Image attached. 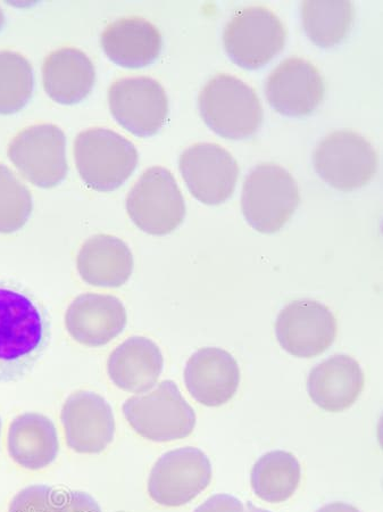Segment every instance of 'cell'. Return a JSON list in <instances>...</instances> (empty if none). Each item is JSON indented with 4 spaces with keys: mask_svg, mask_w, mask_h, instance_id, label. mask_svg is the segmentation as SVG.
Masks as SVG:
<instances>
[{
    "mask_svg": "<svg viewBox=\"0 0 383 512\" xmlns=\"http://www.w3.org/2000/svg\"><path fill=\"white\" fill-rule=\"evenodd\" d=\"M51 338V317L38 297L19 283L0 280V383L28 376Z\"/></svg>",
    "mask_w": 383,
    "mask_h": 512,
    "instance_id": "obj_1",
    "label": "cell"
},
{
    "mask_svg": "<svg viewBox=\"0 0 383 512\" xmlns=\"http://www.w3.org/2000/svg\"><path fill=\"white\" fill-rule=\"evenodd\" d=\"M206 125L223 138L253 137L263 122V107L255 90L230 74L221 73L204 86L198 97Z\"/></svg>",
    "mask_w": 383,
    "mask_h": 512,
    "instance_id": "obj_2",
    "label": "cell"
},
{
    "mask_svg": "<svg viewBox=\"0 0 383 512\" xmlns=\"http://www.w3.org/2000/svg\"><path fill=\"white\" fill-rule=\"evenodd\" d=\"M123 415L139 436L152 442H172L193 434L196 414L176 383L163 381L123 404Z\"/></svg>",
    "mask_w": 383,
    "mask_h": 512,
    "instance_id": "obj_3",
    "label": "cell"
},
{
    "mask_svg": "<svg viewBox=\"0 0 383 512\" xmlns=\"http://www.w3.org/2000/svg\"><path fill=\"white\" fill-rule=\"evenodd\" d=\"M299 203L296 180L281 165H257L245 180L241 210L247 224L258 233H278L294 217Z\"/></svg>",
    "mask_w": 383,
    "mask_h": 512,
    "instance_id": "obj_4",
    "label": "cell"
},
{
    "mask_svg": "<svg viewBox=\"0 0 383 512\" xmlns=\"http://www.w3.org/2000/svg\"><path fill=\"white\" fill-rule=\"evenodd\" d=\"M77 169L93 191H116L135 172L139 155L130 140L110 129L80 132L74 143Z\"/></svg>",
    "mask_w": 383,
    "mask_h": 512,
    "instance_id": "obj_5",
    "label": "cell"
},
{
    "mask_svg": "<svg viewBox=\"0 0 383 512\" xmlns=\"http://www.w3.org/2000/svg\"><path fill=\"white\" fill-rule=\"evenodd\" d=\"M133 224L144 233L165 236L178 229L186 218V203L176 178L162 167L146 170L127 197Z\"/></svg>",
    "mask_w": 383,
    "mask_h": 512,
    "instance_id": "obj_6",
    "label": "cell"
},
{
    "mask_svg": "<svg viewBox=\"0 0 383 512\" xmlns=\"http://www.w3.org/2000/svg\"><path fill=\"white\" fill-rule=\"evenodd\" d=\"M287 30L277 14L263 6L244 8L232 16L223 32V45L233 63L257 70L285 47Z\"/></svg>",
    "mask_w": 383,
    "mask_h": 512,
    "instance_id": "obj_7",
    "label": "cell"
},
{
    "mask_svg": "<svg viewBox=\"0 0 383 512\" xmlns=\"http://www.w3.org/2000/svg\"><path fill=\"white\" fill-rule=\"evenodd\" d=\"M313 162L318 175L341 192L368 185L378 170V154L373 145L352 130L335 131L323 138Z\"/></svg>",
    "mask_w": 383,
    "mask_h": 512,
    "instance_id": "obj_8",
    "label": "cell"
},
{
    "mask_svg": "<svg viewBox=\"0 0 383 512\" xmlns=\"http://www.w3.org/2000/svg\"><path fill=\"white\" fill-rule=\"evenodd\" d=\"M210 458L197 448L186 447L163 454L148 478V494L162 507L187 505L212 482Z\"/></svg>",
    "mask_w": 383,
    "mask_h": 512,
    "instance_id": "obj_9",
    "label": "cell"
},
{
    "mask_svg": "<svg viewBox=\"0 0 383 512\" xmlns=\"http://www.w3.org/2000/svg\"><path fill=\"white\" fill-rule=\"evenodd\" d=\"M8 158L23 178L40 188H54L68 176L66 137L61 128L41 123L23 129L8 146Z\"/></svg>",
    "mask_w": 383,
    "mask_h": 512,
    "instance_id": "obj_10",
    "label": "cell"
},
{
    "mask_svg": "<svg viewBox=\"0 0 383 512\" xmlns=\"http://www.w3.org/2000/svg\"><path fill=\"white\" fill-rule=\"evenodd\" d=\"M108 104L119 125L137 137L156 135L168 120V95L160 82L152 78L115 81L108 90Z\"/></svg>",
    "mask_w": 383,
    "mask_h": 512,
    "instance_id": "obj_11",
    "label": "cell"
},
{
    "mask_svg": "<svg viewBox=\"0 0 383 512\" xmlns=\"http://www.w3.org/2000/svg\"><path fill=\"white\" fill-rule=\"evenodd\" d=\"M338 325L333 313L318 301L291 302L279 313L277 340L296 358L310 359L326 352L335 342Z\"/></svg>",
    "mask_w": 383,
    "mask_h": 512,
    "instance_id": "obj_12",
    "label": "cell"
},
{
    "mask_svg": "<svg viewBox=\"0 0 383 512\" xmlns=\"http://www.w3.org/2000/svg\"><path fill=\"white\" fill-rule=\"evenodd\" d=\"M179 168L191 195L205 205L223 204L235 193L238 163L220 145L190 146L181 154Z\"/></svg>",
    "mask_w": 383,
    "mask_h": 512,
    "instance_id": "obj_13",
    "label": "cell"
},
{
    "mask_svg": "<svg viewBox=\"0 0 383 512\" xmlns=\"http://www.w3.org/2000/svg\"><path fill=\"white\" fill-rule=\"evenodd\" d=\"M66 444L80 454L103 453L114 441L116 424L110 403L91 391H77L61 411Z\"/></svg>",
    "mask_w": 383,
    "mask_h": 512,
    "instance_id": "obj_14",
    "label": "cell"
},
{
    "mask_svg": "<svg viewBox=\"0 0 383 512\" xmlns=\"http://www.w3.org/2000/svg\"><path fill=\"white\" fill-rule=\"evenodd\" d=\"M265 94L278 113L301 118L321 105L326 96V84L313 63L302 57H291L270 74Z\"/></svg>",
    "mask_w": 383,
    "mask_h": 512,
    "instance_id": "obj_15",
    "label": "cell"
},
{
    "mask_svg": "<svg viewBox=\"0 0 383 512\" xmlns=\"http://www.w3.org/2000/svg\"><path fill=\"white\" fill-rule=\"evenodd\" d=\"M128 324L126 307L110 294L86 293L72 301L65 313V327L77 343L102 348L123 333Z\"/></svg>",
    "mask_w": 383,
    "mask_h": 512,
    "instance_id": "obj_16",
    "label": "cell"
},
{
    "mask_svg": "<svg viewBox=\"0 0 383 512\" xmlns=\"http://www.w3.org/2000/svg\"><path fill=\"white\" fill-rule=\"evenodd\" d=\"M185 384L194 400L216 408L230 402L237 394L240 369L233 355L220 348H203L189 358Z\"/></svg>",
    "mask_w": 383,
    "mask_h": 512,
    "instance_id": "obj_17",
    "label": "cell"
},
{
    "mask_svg": "<svg viewBox=\"0 0 383 512\" xmlns=\"http://www.w3.org/2000/svg\"><path fill=\"white\" fill-rule=\"evenodd\" d=\"M363 370L349 355H333L314 367L307 378V392L324 411L343 412L353 406L364 390Z\"/></svg>",
    "mask_w": 383,
    "mask_h": 512,
    "instance_id": "obj_18",
    "label": "cell"
},
{
    "mask_svg": "<svg viewBox=\"0 0 383 512\" xmlns=\"http://www.w3.org/2000/svg\"><path fill=\"white\" fill-rule=\"evenodd\" d=\"M163 367L161 349L144 336L128 338L107 360V374L113 384L133 394L152 390L162 375Z\"/></svg>",
    "mask_w": 383,
    "mask_h": 512,
    "instance_id": "obj_19",
    "label": "cell"
},
{
    "mask_svg": "<svg viewBox=\"0 0 383 512\" xmlns=\"http://www.w3.org/2000/svg\"><path fill=\"white\" fill-rule=\"evenodd\" d=\"M7 451L16 465L38 472L51 466L60 453V436L53 421L39 412H24L7 432Z\"/></svg>",
    "mask_w": 383,
    "mask_h": 512,
    "instance_id": "obj_20",
    "label": "cell"
},
{
    "mask_svg": "<svg viewBox=\"0 0 383 512\" xmlns=\"http://www.w3.org/2000/svg\"><path fill=\"white\" fill-rule=\"evenodd\" d=\"M101 43L110 60L127 69H141L153 64L163 48L161 32L138 16L111 23L103 32Z\"/></svg>",
    "mask_w": 383,
    "mask_h": 512,
    "instance_id": "obj_21",
    "label": "cell"
},
{
    "mask_svg": "<svg viewBox=\"0 0 383 512\" xmlns=\"http://www.w3.org/2000/svg\"><path fill=\"white\" fill-rule=\"evenodd\" d=\"M135 268L130 247L122 239L106 234L90 237L81 246L77 269L83 282L98 288L126 285Z\"/></svg>",
    "mask_w": 383,
    "mask_h": 512,
    "instance_id": "obj_22",
    "label": "cell"
},
{
    "mask_svg": "<svg viewBox=\"0 0 383 512\" xmlns=\"http://www.w3.org/2000/svg\"><path fill=\"white\" fill-rule=\"evenodd\" d=\"M95 81L94 63L80 49L65 47L46 57L43 65L44 88L58 104L82 102L93 90Z\"/></svg>",
    "mask_w": 383,
    "mask_h": 512,
    "instance_id": "obj_23",
    "label": "cell"
},
{
    "mask_svg": "<svg viewBox=\"0 0 383 512\" xmlns=\"http://www.w3.org/2000/svg\"><path fill=\"white\" fill-rule=\"evenodd\" d=\"M302 468L293 453L272 451L256 461L251 485L257 498L269 503L289 500L301 483Z\"/></svg>",
    "mask_w": 383,
    "mask_h": 512,
    "instance_id": "obj_24",
    "label": "cell"
},
{
    "mask_svg": "<svg viewBox=\"0 0 383 512\" xmlns=\"http://www.w3.org/2000/svg\"><path fill=\"white\" fill-rule=\"evenodd\" d=\"M355 10L351 2H304L302 19L306 35L316 46L331 48L351 32Z\"/></svg>",
    "mask_w": 383,
    "mask_h": 512,
    "instance_id": "obj_25",
    "label": "cell"
},
{
    "mask_svg": "<svg viewBox=\"0 0 383 512\" xmlns=\"http://www.w3.org/2000/svg\"><path fill=\"white\" fill-rule=\"evenodd\" d=\"M35 88L30 62L20 53L0 51V114L18 113L27 106Z\"/></svg>",
    "mask_w": 383,
    "mask_h": 512,
    "instance_id": "obj_26",
    "label": "cell"
},
{
    "mask_svg": "<svg viewBox=\"0 0 383 512\" xmlns=\"http://www.w3.org/2000/svg\"><path fill=\"white\" fill-rule=\"evenodd\" d=\"M33 211L31 192L6 165L0 164V234H14L27 225Z\"/></svg>",
    "mask_w": 383,
    "mask_h": 512,
    "instance_id": "obj_27",
    "label": "cell"
},
{
    "mask_svg": "<svg viewBox=\"0 0 383 512\" xmlns=\"http://www.w3.org/2000/svg\"><path fill=\"white\" fill-rule=\"evenodd\" d=\"M60 494L46 484L27 486L15 495L8 512H57Z\"/></svg>",
    "mask_w": 383,
    "mask_h": 512,
    "instance_id": "obj_28",
    "label": "cell"
},
{
    "mask_svg": "<svg viewBox=\"0 0 383 512\" xmlns=\"http://www.w3.org/2000/svg\"><path fill=\"white\" fill-rule=\"evenodd\" d=\"M57 512H103L90 494L82 491H68L60 494Z\"/></svg>",
    "mask_w": 383,
    "mask_h": 512,
    "instance_id": "obj_29",
    "label": "cell"
},
{
    "mask_svg": "<svg viewBox=\"0 0 383 512\" xmlns=\"http://www.w3.org/2000/svg\"><path fill=\"white\" fill-rule=\"evenodd\" d=\"M244 503L230 494H215L194 512H244Z\"/></svg>",
    "mask_w": 383,
    "mask_h": 512,
    "instance_id": "obj_30",
    "label": "cell"
},
{
    "mask_svg": "<svg viewBox=\"0 0 383 512\" xmlns=\"http://www.w3.org/2000/svg\"><path fill=\"white\" fill-rule=\"evenodd\" d=\"M316 512H361L356 507L346 502H331L329 505L323 506Z\"/></svg>",
    "mask_w": 383,
    "mask_h": 512,
    "instance_id": "obj_31",
    "label": "cell"
},
{
    "mask_svg": "<svg viewBox=\"0 0 383 512\" xmlns=\"http://www.w3.org/2000/svg\"><path fill=\"white\" fill-rule=\"evenodd\" d=\"M244 512H271V511L261 509V508H256L253 505H251V503H249L247 510Z\"/></svg>",
    "mask_w": 383,
    "mask_h": 512,
    "instance_id": "obj_32",
    "label": "cell"
},
{
    "mask_svg": "<svg viewBox=\"0 0 383 512\" xmlns=\"http://www.w3.org/2000/svg\"><path fill=\"white\" fill-rule=\"evenodd\" d=\"M5 22H6V19H5L4 12H3L2 8H0V31L3 30V28L5 26Z\"/></svg>",
    "mask_w": 383,
    "mask_h": 512,
    "instance_id": "obj_33",
    "label": "cell"
},
{
    "mask_svg": "<svg viewBox=\"0 0 383 512\" xmlns=\"http://www.w3.org/2000/svg\"><path fill=\"white\" fill-rule=\"evenodd\" d=\"M3 420L0 418V443H2Z\"/></svg>",
    "mask_w": 383,
    "mask_h": 512,
    "instance_id": "obj_34",
    "label": "cell"
}]
</instances>
